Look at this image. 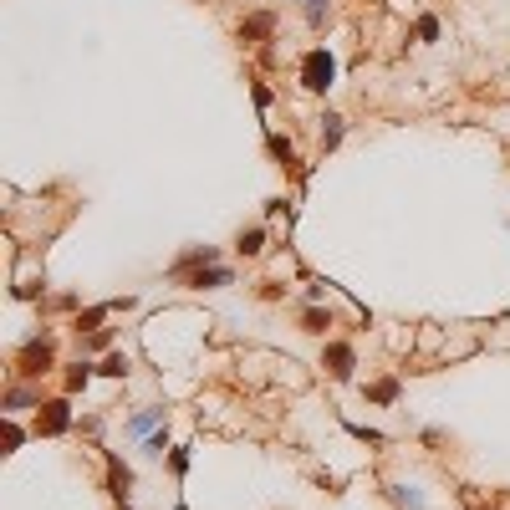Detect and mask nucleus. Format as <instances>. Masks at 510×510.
<instances>
[{
  "mask_svg": "<svg viewBox=\"0 0 510 510\" xmlns=\"http://www.w3.org/2000/svg\"><path fill=\"white\" fill-rule=\"evenodd\" d=\"M368 398H373V403H393V398H398V382H393V378L373 382V388H368Z\"/></svg>",
  "mask_w": 510,
  "mask_h": 510,
  "instance_id": "9",
  "label": "nucleus"
},
{
  "mask_svg": "<svg viewBox=\"0 0 510 510\" xmlns=\"http://www.w3.org/2000/svg\"><path fill=\"white\" fill-rule=\"evenodd\" d=\"M301 327H306V332H327V327H332V316H327L322 306H306V311H301Z\"/></svg>",
  "mask_w": 510,
  "mask_h": 510,
  "instance_id": "7",
  "label": "nucleus"
},
{
  "mask_svg": "<svg viewBox=\"0 0 510 510\" xmlns=\"http://www.w3.org/2000/svg\"><path fill=\"white\" fill-rule=\"evenodd\" d=\"M266 31H270V15H255L250 26H245V36H266Z\"/></svg>",
  "mask_w": 510,
  "mask_h": 510,
  "instance_id": "17",
  "label": "nucleus"
},
{
  "mask_svg": "<svg viewBox=\"0 0 510 510\" xmlns=\"http://www.w3.org/2000/svg\"><path fill=\"white\" fill-rule=\"evenodd\" d=\"M97 373H108V378H128V357H123V352H113L108 363L97 368Z\"/></svg>",
  "mask_w": 510,
  "mask_h": 510,
  "instance_id": "11",
  "label": "nucleus"
},
{
  "mask_svg": "<svg viewBox=\"0 0 510 510\" xmlns=\"http://www.w3.org/2000/svg\"><path fill=\"white\" fill-rule=\"evenodd\" d=\"M6 403H11V409H26V403H36V393H26V388H11V398H6Z\"/></svg>",
  "mask_w": 510,
  "mask_h": 510,
  "instance_id": "14",
  "label": "nucleus"
},
{
  "mask_svg": "<svg viewBox=\"0 0 510 510\" xmlns=\"http://www.w3.org/2000/svg\"><path fill=\"white\" fill-rule=\"evenodd\" d=\"M113 306H118V301H108V306H92V311H82V316H77V327H82V332H97V322H102V316H108Z\"/></svg>",
  "mask_w": 510,
  "mask_h": 510,
  "instance_id": "8",
  "label": "nucleus"
},
{
  "mask_svg": "<svg viewBox=\"0 0 510 510\" xmlns=\"http://www.w3.org/2000/svg\"><path fill=\"white\" fill-rule=\"evenodd\" d=\"M87 378H92V368H87V363L72 368V373H67V388H72V393H77V388H87Z\"/></svg>",
  "mask_w": 510,
  "mask_h": 510,
  "instance_id": "13",
  "label": "nucleus"
},
{
  "mask_svg": "<svg viewBox=\"0 0 510 510\" xmlns=\"http://www.w3.org/2000/svg\"><path fill=\"white\" fill-rule=\"evenodd\" d=\"M332 77H337L332 51H327V46L306 51V61H301V82H306V87H311V92H327V87H332Z\"/></svg>",
  "mask_w": 510,
  "mask_h": 510,
  "instance_id": "1",
  "label": "nucleus"
},
{
  "mask_svg": "<svg viewBox=\"0 0 510 510\" xmlns=\"http://www.w3.org/2000/svg\"><path fill=\"white\" fill-rule=\"evenodd\" d=\"M301 6H306V15H311V20H322V15H327V0H301Z\"/></svg>",
  "mask_w": 510,
  "mask_h": 510,
  "instance_id": "18",
  "label": "nucleus"
},
{
  "mask_svg": "<svg viewBox=\"0 0 510 510\" xmlns=\"http://www.w3.org/2000/svg\"><path fill=\"white\" fill-rule=\"evenodd\" d=\"M322 143H327V148H337V143H342V118H327V128H322Z\"/></svg>",
  "mask_w": 510,
  "mask_h": 510,
  "instance_id": "12",
  "label": "nucleus"
},
{
  "mask_svg": "<svg viewBox=\"0 0 510 510\" xmlns=\"http://www.w3.org/2000/svg\"><path fill=\"white\" fill-rule=\"evenodd\" d=\"M158 429H163V409H148V413H138L133 423H128V434H133V439H148Z\"/></svg>",
  "mask_w": 510,
  "mask_h": 510,
  "instance_id": "5",
  "label": "nucleus"
},
{
  "mask_svg": "<svg viewBox=\"0 0 510 510\" xmlns=\"http://www.w3.org/2000/svg\"><path fill=\"white\" fill-rule=\"evenodd\" d=\"M418 36H423V41H434V36H439V20H434V15H423V20H418Z\"/></svg>",
  "mask_w": 510,
  "mask_h": 510,
  "instance_id": "16",
  "label": "nucleus"
},
{
  "mask_svg": "<svg viewBox=\"0 0 510 510\" xmlns=\"http://www.w3.org/2000/svg\"><path fill=\"white\" fill-rule=\"evenodd\" d=\"M168 470L184 475V470H189V449H174V454H168Z\"/></svg>",
  "mask_w": 510,
  "mask_h": 510,
  "instance_id": "15",
  "label": "nucleus"
},
{
  "mask_svg": "<svg viewBox=\"0 0 510 510\" xmlns=\"http://www.w3.org/2000/svg\"><path fill=\"white\" fill-rule=\"evenodd\" d=\"M51 342H46V337H36V342H26V352H20V373H26V378H36V373H46L51 368Z\"/></svg>",
  "mask_w": 510,
  "mask_h": 510,
  "instance_id": "3",
  "label": "nucleus"
},
{
  "mask_svg": "<svg viewBox=\"0 0 510 510\" xmlns=\"http://www.w3.org/2000/svg\"><path fill=\"white\" fill-rule=\"evenodd\" d=\"M270 154H275V158H286V163H291V143H286V138H270Z\"/></svg>",
  "mask_w": 510,
  "mask_h": 510,
  "instance_id": "19",
  "label": "nucleus"
},
{
  "mask_svg": "<svg viewBox=\"0 0 510 510\" xmlns=\"http://www.w3.org/2000/svg\"><path fill=\"white\" fill-rule=\"evenodd\" d=\"M327 368H332V378H337V382H347V378H352V368H357L352 347H347V342H332V347H327Z\"/></svg>",
  "mask_w": 510,
  "mask_h": 510,
  "instance_id": "4",
  "label": "nucleus"
},
{
  "mask_svg": "<svg viewBox=\"0 0 510 510\" xmlns=\"http://www.w3.org/2000/svg\"><path fill=\"white\" fill-rule=\"evenodd\" d=\"M67 429H72V409H67V398H56V403H41L36 434H67Z\"/></svg>",
  "mask_w": 510,
  "mask_h": 510,
  "instance_id": "2",
  "label": "nucleus"
},
{
  "mask_svg": "<svg viewBox=\"0 0 510 510\" xmlns=\"http://www.w3.org/2000/svg\"><path fill=\"white\" fill-rule=\"evenodd\" d=\"M393 500H398V505H409V510H423V495L413 490V485H393Z\"/></svg>",
  "mask_w": 510,
  "mask_h": 510,
  "instance_id": "10",
  "label": "nucleus"
},
{
  "mask_svg": "<svg viewBox=\"0 0 510 510\" xmlns=\"http://www.w3.org/2000/svg\"><path fill=\"white\" fill-rule=\"evenodd\" d=\"M235 250H240V255H261V250H266V230H240Z\"/></svg>",
  "mask_w": 510,
  "mask_h": 510,
  "instance_id": "6",
  "label": "nucleus"
}]
</instances>
